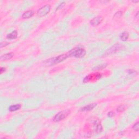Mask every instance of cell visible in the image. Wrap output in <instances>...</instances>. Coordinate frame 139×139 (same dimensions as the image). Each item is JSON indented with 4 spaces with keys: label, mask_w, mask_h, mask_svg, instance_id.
<instances>
[{
    "label": "cell",
    "mask_w": 139,
    "mask_h": 139,
    "mask_svg": "<svg viewBox=\"0 0 139 139\" xmlns=\"http://www.w3.org/2000/svg\"><path fill=\"white\" fill-rule=\"evenodd\" d=\"M67 58H68V55L67 54H63L61 55H58V56L52 58H50L48 60H46L43 62V64L44 66H51L52 65H54L55 64H57L67 59Z\"/></svg>",
    "instance_id": "6da1fadb"
},
{
    "label": "cell",
    "mask_w": 139,
    "mask_h": 139,
    "mask_svg": "<svg viewBox=\"0 0 139 139\" xmlns=\"http://www.w3.org/2000/svg\"><path fill=\"white\" fill-rule=\"evenodd\" d=\"M86 54V51L81 47H75L72 49L68 52V57H75L77 58H80L84 57Z\"/></svg>",
    "instance_id": "7a4b0ae2"
},
{
    "label": "cell",
    "mask_w": 139,
    "mask_h": 139,
    "mask_svg": "<svg viewBox=\"0 0 139 139\" xmlns=\"http://www.w3.org/2000/svg\"><path fill=\"white\" fill-rule=\"evenodd\" d=\"M70 113V110L68 109L61 111L54 116V118H53V121L55 122L61 121V120L68 117Z\"/></svg>",
    "instance_id": "3957f363"
},
{
    "label": "cell",
    "mask_w": 139,
    "mask_h": 139,
    "mask_svg": "<svg viewBox=\"0 0 139 139\" xmlns=\"http://www.w3.org/2000/svg\"><path fill=\"white\" fill-rule=\"evenodd\" d=\"M51 10V6L50 4H46L40 8L38 11V15L40 17H44L47 15Z\"/></svg>",
    "instance_id": "277c9868"
},
{
    "label": "cell",
    "mask_w": 139,
    "mask_h": 139,
    "mask_svg": "<svg viewBox=\"0 0 139 139\" xmlns=\"http://www.w3.org/2000/svg\"><path fill=\"white\" fill-rule=\"evenodd\" d=\"M122 45H120L119 43L116 44V45H113L112 47H110L109 49L107 51L105 52V55L107 56V55H109L110 54H113L116 52L117 51H119L120 50H121L122 47Z\"/></svg>",
    "instance_id": "5b68a950"
},
{
    "label": "cell",
    "mask_w": 139,
    "mask_h": 139,
    "mask_svg": "<svg viewBox=\"0 0 139 139\" xmlns=\"http://www.w3.org/2000/svg\"><path fill=\"white\" fill-rule=\"evenodd\" d=\"M103 18L101 17H94V18L90 21V24L94 26H98L102 21Z\"/></svg>",
    "instance_id": "8992f818"
},
{
    "label": "cell",
    "mask_w": 139,
    "mask_h": 139,
    "mask_svg": "<svg viewBox=\"0 0 139 139\" xmlns=\"http://www.w3.org/2000/svg\"><path fill=\"white\" fill-rule=\"evenodd\" d=\"M94 126L95 127V131L96 133H99L102 131L103 130L102 126V124H101L100 122L98 121V120H96V121H94Z\"/></svg>",
    "instance_id": "52a82bcc"
},
{
    "label": "cell",
    "mask_w": 139,
    "mask_h": 139,
    "mask_svg": "<svg viewBox=\"0 0 139 139\" xmlns=\"http://www.w3.org/2000/svg\"><path fill=\"white\" fill-rule=\"evenodd\" d=\"M96 106V103H92L88 104V105L84 106V107H83L81 109V111H82V112H88V111H90L93 109Z\"/></svg>",
    "instance_id": "ba28073f"
},
{
    "label": "cell",
    "mask_w": 139,
    "mask_h": 139,
    "mask_svg": "<svg viewBox=\"0 0 139 139\" xmlns=\"http://www.w3.org/2000/svg\"><path fill=\"white\" fill-rule=\"evenodd\" d=\"M34 14V11L32 10H28L25 12L22 15V17L23 18H29L33 17Z\"/></svg>",
    "instance_id": "9c48e42d"
},
{
    "label": "cell",
    "mask_w": 139,
    "mask_h": 139,
    "mask_svg": "<svg viewBox=\"0 0 139 139\" xmlns=\"http://www.w3.org/2000/svg\"><path fill=\"white\" fill-rule=\"evenodd\" d=\"M21 107V105L20 104H14V105H11L9 106L8 110L11 112H13L19 110Z\"/></svg>",
    "instance_id": "30bf717a"
},
{
    "label": "cell",
    "mask_w": 139,
    "mask_h": 139,
    "mask_svg": "<svg viewBox=\"0 0 139 139\" xmlns=\"http://www.w3.org/2000/svg\"><path fill=\"white\" fill-rule=\"evenodd\" d=\"M18 33L17 31H14L13 32H11L10 33L8 34L7 35V38L9 40H13V39H16L17 37Z\"/></svg>",
    "instance_id": "8fae6325"
},
{
    "label": "cell",
    "mask_w": 139,
    "mask_h": 139,
    "mask_svg": "<svg viewBox=\"0 0 139 139\" xmlns=\"http://www.w3.org/2000/svg\"><path fill=\"white\" fill-rule=\"evenodd\" d=\"M13 57V54L11 53H7V54H5L4 55H2V56L1 57V61H7V60H9V59H11Z\"/></svg>",
    "instance_id": "7c38bea8"
},
{
    "label": "cell",
    "mask_w": 139,
    "mask_h": 139,
    "mask_svg": "<svg viewBox=\"0 0 139 139\" xmlns=\"http://www.w3.org/2000/svg\"><path fill=\"white\" fill-rule=\"evenodd\" d=\"M129 33L127 32H124L120 35V39H121V40L125 41L128 40L129 38Z\"/></svg>",
    "instance_id": "4fadbf2b"
},
{
    "label": "cell",
    "mask_w": 139,
    "mask_h": 139,
    "mask_svg": "<svg viewBox=\"0 0 139 139\" xmlns=\"http://www.w3.org/2000/svg\"><path fill=\"white\" fill-rule=\"evenodd\" d=\"M126 105H121L117 108V111L118 112H122L126 110Z\"/></svg>",
    "instance_id": "5bb4252c"
},
{
    "label": "cell",
    "mask_w": 139,
    "mask_h": 139,
    "mask_svg": "<svg viewBox=\"0 0 139 139\" xmlns=\"http://www.w3.org/2000/svg\"><path fill=\"white\" fill-rule=\"evenodd\" d=\"M139 122H137L136 123L134 124L133 126V129L134 131H138L139 130Z\"/></svg>",
    "instance_id": "9a60e30c"
},
{
    "label": "cell",
    "mask_w": 139,
    "mask_h": 139,
    "mask_svg": "<svg viewBox=\"0 0 139 139\" xmlns=\"http://www.w3.org/2000/svg\"><path fill=\"white\" fill-rule=\"evenodd\" d=\"M122 11H118V12L116 13V14L114 15V17H120L122 16Z\"/></svg>",
    "instance_id": "2e32d148"
},
{
    "label": "cell",
    "mask_w": 139,
    "mask_h": 139,
    "mask_svg": "<svg viewBox=\"0 0 139 139\" xmlns=\"http://www.w3.org/2000/svg\"><path fill=\"white\" fill-rule=\"evenodd\" d=\"M65 4V2H62V3L60 4V5L58 7V8H57L56 10H59V9L62 8L64 6Z\"/></svg>",
    "instance_id": "e0dca14e"
},
{
    "label": "cell",
    "mask_w": 139,
    "mask_h": 139,
    "mask_svg": "<svg viewBox=\"0 0 139 139\" xmlns=\"http://www.w3.org/2000/svg\"><path fill=\"white\" fill-rule=\"evenodd\" d=\"M113 115H114V113L113 112H110L108 113V116L109 117H112Z\"/></svg>",
    "instance_id": "ac0fdd59"
},
{
    "label": "cell",
    "mask_w": 139,
    "mask_h": 139,
    "mask_svg": "<svg viewBox=\"0 0 139 139\" xmlns=\"http://www.w3.org/2000/svg\"><path fill=\"white\" fill-rule=\"evenodd\" d=\"M6 69L5 68H3V67H2V68H1V70H0V73H1V74H2L6 71Z\"/></svg>",
    "instance_id": "d6986e66"
},
{
    "label": "cell",
    "mask_w": 139,
    "mask_h": 139,
    "mask_svg": "<svg viewBox=\"0 0 139 139\" xmlns=\"http://www.w3.org/2000/svg\"><path fill=\"white\" fill-rule=\"evenodd\" d=\"M138 14H139V12L137 13V14H136V15L135 16V17H138Z\"/></svg>",
    "instance_id": "ffe728a7"
}]
</instances>
